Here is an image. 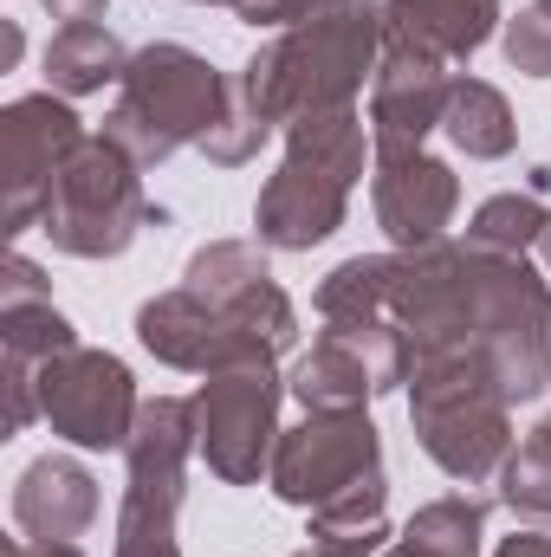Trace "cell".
I'll list each match as a JSON object with an SVG mask.
<instances>
[{"label": "cell", "mask_w": 551, "mask_h": 557, "mask_svg": "<svg viewBox=\"0 0 551 557\" xmlns=\"http://www.w3.org/2000/svg\"><path fill=\"white\" fill-rule=\"evenodd\" d=\"M13 525L39 545H78L98 525V473L72 454H39L13 480Z\"/></svg>", "instance_id": "17"}, {"label": "cell", "mask_w": 551, "mask_h": 557, "mask_svg": "<svg viewBox=\"0 0 551 557\" xmlns=\"http://www.w3.org/2000/svg\"><path fill=\"white\" fill-rule=\"evenodd\" d=\"M377 20H383V46H409L461 65L506 26V7L500 0H377Z\"/></svg>", "instance_id": "18"}, {"label": "cell", "mask_w": 551, "mask_h": 557, "mask_svg": "<svg viewBox=\"0 0 551 557\" xmlns=\"http://www.w3.org/2000/svg\"><path fill=\"white\" fill-rule=\"evenodd\" d=\"M279 363H241V370H215L201 376V389L188 396L195 409V460L221 480V486H260L273 473L279 454Z\"/></svg>", "instance_id": "8"}, {"label": "cell", "mask_w": 551, "mask_h": 557, "mask_svg": "<svg viewBox=\"0 0 551 557\" xmlns=\"http://www.w3.org/2000/svg\"><path fill=\"white\" fill-rule=\"evenodd\" d=\"M500 52H506L513 72H526V78H551V13L546 7L513 13V20L500 26Z\"/></svg>", "instance_id": "26"}, {"label": "cell", "mask_w": 551, "mask_h": 557, "mask_svg": "<svg viewBox=\"0 0 551 557\" xmlns=\"http://www.w3.org/2000/svg\"><path fill=\"white\" fill-rule=\"evenodd\" d=\"M318 318H390L409 350L474 344L500 363L513 409L551 389V278L526 253L434 240L415 253H357L318 278Z\"/></svg>", "instance_id": "1"}, {"label": "cell", "mask_w": 551, "mask_h": 557, "mask_svg": "<svg viewBox=\"0 0 551 557\" xmlns=\"http://www.w3.org/2000/svg\"><path fill=\"white\" fill-rule=\"evenodd\" d=\"M500 506H506L513 519L551 525V416L532 421V428L513 441V454H506V467H500Z\"/></svg>", "instance_id": "22"}, {"label": "cell", "mask_w": 551, "mask_h": 557, "mask_svg": "<svg viewBox=\"0 0 551 557\" xmlns=\"http://www.w3.org/2000/svg\"><path fill=\"white\" fill-rule=\"evenodd\" d=\"M78 350V324L39 298V305H0V389H7V434H26L39 421V370L52 357Z\"/></svg>", "instance_id": "16"}, {"label": "cell", "mask_w": 551, "mask_h": 557, "mask_svg": "<svg viewBox=\"0 0 551 557\" xmlns=\"http://www.w3.org/2000/svg\"><path fill=\"white\" fill-rule=\"evenodd\" d=\"M364 162H377V149H370V131H364L357 104L292 124L285 131V156H279V169L267 175V188L254 201V240L267 253L325 247L344 227V214H351Z\"/></svg>", "instance_id": "4"}, {"label": "cell", "mask_w": 551, "mask_h": 557, "mask_svg": "<svg viewBox=\"0 0 551 557\" xmlns=\"http://www.w3.org/2000/svg\"><path fill=\"white\" fill-rule=\"evenodd\" d=\"M182 285H188L195 298H208V305L247 318L279 357L298 344V311H292V298L279 292L260 240H208V247H195L188 267H182Z\"/></svg>", "instance_id": "13"}, {"label": "cell", "mask_w": 551, "mask_h": 557, "mask_svg": "<svg viewBox=\"0 0 551 557\" xmlns=\"http://www.w3.org/2000/svg\"><path fill=\"white\" fill-rule=\"evenodd\" d=\"M188 7H234V0H188Z\"/></svg>", "instance_id": "34"}, {"label": "cell", "mask_w": 551, "mask_h": 557, "mask_svg": "<svg viewBox=\"0 0 551 557\" xmlns=\"http://www.w3.org/2000/svg\"><path fill=\"white\" fill-rule=\"evenodd\" d=\"M305 7H311V0H234V13H241L247 26H267V33H285Z\"/></svg>", "instance_id": "28"}, {"label": "cell", "mask_w": 551, "mask_h": 557, "mask_svg": "<svg viewBox=\"0 0 551 557\" xmlns=\"http://www.w3.org/2000/svg\"><path fill=\"white\" fill-rule=\"evenodd\" d=\"M377 557H448V552H434V545H415V539H396L390 552H377Z\"/></svg>", "instance_id": "32"}, {"label": "cell", "mask_w": 551, "mask_h": 557, "mask_svg": "<svg viewBox=\"0 0 551 557\" xmlns=\"http://www.w3.org/2000/svg\"><path fill=\"white\" fill-rule=\"evenodd\" d=\"M285 389L298 396L305 416H344V409H370V403L383 396V389H377V370H370L344 337H331V331L311 337V350L292 363Z\"/></svg>", "instance_id": "19"}, {"label": "cell", "mask_w": 551, "mask_h": 557, "mask_svg": "<svg viewBox=\"0 0 551 557\" xmlns=\"http://www.w3.org/2000/svg\"><path fill=\"white\" fill-rule=\"evenodd\" d=\"M403 539L415 545H434L448 557H480V539H487V506L467 499V493H448V499H428L403 525Z\"/></svg>", "instance_id": "24"}, {"label": "cell", "mask_w": 551, "mask_h": 557, "mask_svg": "<svg viewBox=\"0 0 551 557\" xmlns=\"http://www.w3.org/2000/svg\"><path fill=\"white\" fill-rule=\"evenodd\" d=\"M370 473H383V434H377L370 409H344V416H305L298 428H285L267 486L279 506L318 512L325 499H338L344 486H357Z\"/></svg>", "instance_id": "11"}, {"label": "cell", "mask_w": 551, "mask_h": 557, "mask_svg": "<svg viewBox=\"0 0 551 557\" xmlns=\"http://www.w3.org/2000/svg\"><path fill=\"white\" fill-rule=\"evenodd\" d=\"M551 208L539 201V188H506V195H487L467 221V247H487V253H532L539 234H546Z\"/></svg>", "instance_id": "23"}, {"label": "cell", "mask_w": 551, "mask_h": 557, "mask_svg": "<svg viewBox=\"0 0 551 557\" xmlns=\"http://www.w3.org/2000/svg\"><path fill=\"white\" fill-rule=\"evenodd\" d=\"M539 260H546V278H551V221H546V234H539Z\"/></svg>", "instance_id": "33"}, {"label": "cell", "mask_w": 551, "mask_h": 557, "mask_svg": "<svg viewBox=\"0 0 551 557\" xmlns=\"http://www.w3.org/2000/svg\"><path fill=\"white\" fill-rule=\"evenodd\" d=\"M234 85L175 39H156L131 52V72L118 85V104L105 117V137L137 156V169L169 162L175 149H201V137L228 117Z\"/></svg>", "instance_id": "5"}, {"label": "cell", "mask_w": 551, "mask_h": 557, "mask_svg": "<svg viewBox=\"0 0 551 557\" xmlns=\"http://www.w3.org/2000/svg\"><path fill=\"white\" fill-rule=\"evenodd\" d=\"M267 143H273V124H267L260 111H247V104H241V91H234L228 117L201 137V156H208V162H221V169H241V162H254Z\"/></svg>", "instance_id": "25"}, {"label": "cell", "mask_w": 551, "mask_h": 557, "mask_svg": "<svg viewBox=\"0 0 551 557\" xmlns=\"http://www.w3.org/2000/svg\"><path fill=\"white\" fill-rule=\"evenodd\" d=\"M377 59H383L377 0H311L241 65L234 91L273 131H292L305 117L351 111L364 98V78H377Z\"/></svg>", "instance_id": "2"}, {"label": "cell", "mask_w": 551, "mask_h": 557, "mask_svg": "<svg viewBox=\"0 0 551 557\" xmlns=\"http://www.w3.org/2000/svg\"><path fill=\"white\" fill-rule=\"evenodd\" d=\"M124 72H131V52L105 20L59 26L46 39V91H59V98H91L105 85H124Z\"/></svg>", "instance_id": "20"}, {"label": "cell", "mask_w": 551, "mask_h": 557, "mask_svg": "<svg viewBox=\"0 0 551 557\" xmlns=\"http://www.w3.org/2000/svg\"><path fill=\"white\" fill-rule=\"evenodd\" d=\"M409 428L448 480H500L513 454V396L500 363L474 344L409 350Z\"/></svg>", "instance_id": "3"}, {"label": "cell", "mask_w": 551, "mask_h": 557, "mask_svg": "<svg viewBox=\"0 0 551 557\" xmlns=\"http://www.w3.org/2000/svg\"><path fill=\"white\" fill-rule=\"evenodd\" d=\"M370 208H377V227L396 240V253L434 247V240H448V227L461 214V175L428 149L377 156L370 162Z\"/></svg>", "instance_id": "15"}, {"label": "cell", "mask_w": 551, "mask_h": 557, "mask_svg": "<svg viewBox=\"0 0 551 557\" xmlns=\"http://www.w3.org/2000/svg\"><path fill=\"white\" fill-rule=\"evenodd\" d=\"M7 557H85V545H39V539H13Z\"/></svg>", "instance_id": "31"}, {"label": "cell", "mask_w": 551, "mask_h": 557, "mask_svg": "<svg viewBox=\"0 0 551 557\" xmlns=\"http://www.w3.org/2000/svg\"><path fill=\"white\" fill-rule=\"evenodd\" d=\"M539 7H546V13H551V0H539Z\"/></svg>", "instance_id": "35"}, {"label": "cell", "mask_w": 551, "mask_h": 557, "mask_svg": "<svg viewBox=\"0 0 551 557\" xmlns=\"http://www.w3.org/2000/svg\"><path fill=\"white\" fill-rule=\"evenodd\" d=\"M149 214L156 208L143 195L137 156L118 149V143L98 131V137H85L65 156L39 234L65 260H118V253H131V240L149 227Z\"/></svg>", "instance_id": "6"}, {"label": "cell", "mask_w": 551, "mask_h": 557, "mask_svg": "<svg viewBox=\"0 0 551 557\" xmlns=\"http://www.w3.org/2000/svg\"><path fill=\"white\" fill-rule=\"evenodd\" d=\"M441 137L454 143L467 162H500V156H513V143H519V117H513V104H506L500 85H487V78H454Z\"/></svg>", "instance_id": "21"}, {"label": "cell", "mask_w": 551, "mask_h": 557, "mask_svg": "<svg viewBox=\"0 0 551 557\" xmlns=\"http://www.w3.org/2000/svg\"><path fill=\"white\" fill-rule=\"evenodd\" d=\"M188 460H195V409L188 396H149L137 434L124 447V506H118V545L111 557H182L175 519L188 499Z\"/></svg>", "instance_id": "7"}, {"label": "cell", "mask_w": 551, "mask_h": 557, "mask_svg": "<svg viewBox=\"0 0 551 557\" xmlns=\"http://www.w3.org/2000/svg\"><path fill=\"white\" fill-rule=\"evenodd\" d=\"M493 557H551V539L546 532H513V539H500Z\"/></svg>", "instance_id": "30"}, {"label": "cell", "mask_w": 551, "mask_h": 557, "mask_svg": "<svg viewBox=\"0 0 551 557\" xmlns=\"http://www.w3.org/2000/svg\"><path fill=\"white\" fill-rule=\"evenodd\" d=\"M39 298H52L46 273L26 253H7V267H0V305H39Z\"/></svg>", "instance_id": "27"}, {"label": "cell", "mask_w": 551, "mask_h": 557, "mask_svg": "<svg viewBox=\"0 0 551 557\" xmlns=\"http://www.w3.org/2000/svg\"><path fill=\"white\" fill-rule=\"evenodd\" d=\"M448 91H454V65L428 59L409 46H383L377 78H370V149L377 156H415L448 117Z\"/></svg>", "instance_id": "14"}, {"label": "cell", "mask_w": 551, "mask_h": 557, "mask_svg": "<svg viewBox=\"0 0 551 557\" xmlns=\"http://www.w3.org/2000/svg\"><path fill=\"white\" fill-rule=\"evenodd\" d=\"M143 416V396H137V376L124 357L111 350H65L39 370V421L78 447V454H124L131 434H137Z\"/></svg>", "instance_id": "9"}, {"label": "cell", "mask_w": 551, "mask_h": 557, "mask_svg": "<svg viewBox=\"0 0 551 557\" xmlns=\"http://www.w3.org/2000/svg\"><path fill=\"white\" fill-rule=\"evenodd\" d=\"M105 7H111V0H46V13L65 20V26H91V20H105Z\"/></svg>", "instance_id": "29"}, {"label": "cell", "mask_w": 551, "mask_h": 557, "mask_svg": "<svg viewBox=\"0 0 551 557\" xmlns=\"http://www.w3.org/2000/svg\"><path fill=\"white\" fill-rule=\"evenodd\" d=\"M91 137L72 111V98L59 91H33V98H13L0 111V221L7 234H33L46 221V201H52V182L65 169V156Z\"/></svg>", "instance_id": "10"}, {"label": "cell", "mask_w": 551, "mask_h": 557, "mask_svg": "<svg viewBox=\"0 0 551 557\" xmlns=\"http://www.w3.org/2000/svg\"><path fill=\"white\" fill-rule=\"evenodd\" d=\"M137 344L182 376H215V370H241V363H279V350L234 311L195 298L188 285L156 292L137 305Z\"/></svg>", "instance_id": "12"}]
</instances>
